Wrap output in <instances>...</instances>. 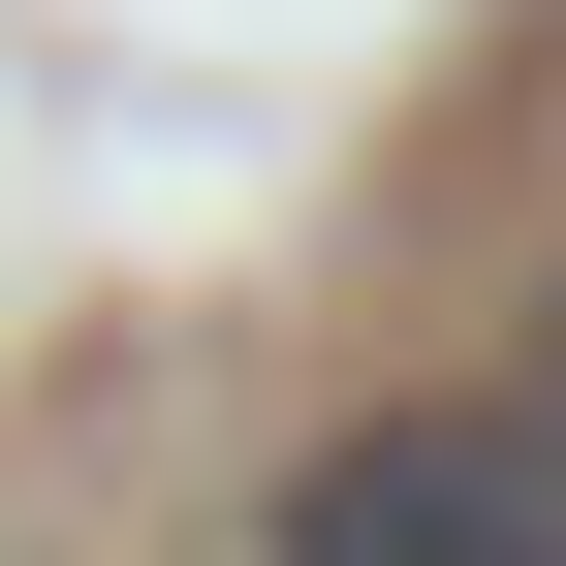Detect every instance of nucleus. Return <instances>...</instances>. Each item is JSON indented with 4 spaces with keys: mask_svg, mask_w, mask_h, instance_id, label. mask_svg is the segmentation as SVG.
Segmentation results:
<instances>
[{
    "mask_svg": "<svg viewBox=\"0 0 566 566\" xmlns=\"http://www.w3.org/2000/svg\"><path fill=\"white\" fill-rule=\"evenodd\" d=\"M283 566H566V409H346L283 472Z\"/></svg>",
    "mask_w": 566,
    "mask_h": 566,
    "instance_id": "f257e3e1",
    "label": "nucleus"
}]
</instances>
